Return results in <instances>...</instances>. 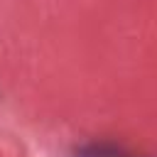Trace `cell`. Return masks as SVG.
<instances>
[{
  "mask_svg": "<svg viewBox=\"0 0 157 157\" xmlns=\"http://www.w3.org/2000/svg\"><path fill=\"white\" fill-rule=\"evenodd\" d=\"M76 157H130V155H125V152L118 150L115 145H105V142H101V145H88V147L78 150Z\"/></svg>",
  "mask_w": 157,
  "mask_h": 157,
  "instance_id": "cell-1",
  "label": "cell"
}]
</instances>
